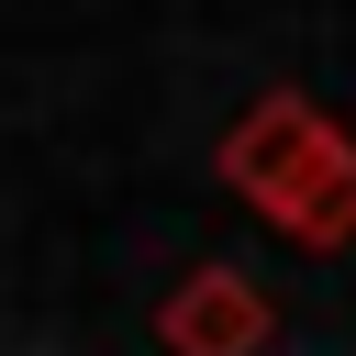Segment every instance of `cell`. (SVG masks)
Returning <instances> with one entry per match:
<instances>
[{
  "mask_svg": "<svg viewBox=\"0 0 356 356\" xmlns=\"http://www.w3.org/2000/svg\"><path fill=\"white\" fill-rule=\"evenodd\" d=\"M156 345H167V356H267V345H278V300H267L245 267L200 256V267L156 300Z\"/></svg>",
  "mask_w": 356,
  "mask_h": 356,
  "instance_id": "7a4b0ae2",
  "label": "cell"
},
{
  "mask_svg": "<svg viewBox=\"0 0 356 356\" xmlns=\"http://www.w3.org/2000/svg\"><path fill=\"white\" fill-rule=\"evenodd\" d=\"M211 178H222L267 234H289V245H312V256L356 245V134H345L312 89H256V100L222 122Z\"/></svg>",
  "mask_w": 356,
  "mask_h": 356,
  "instance_id": "6da1fadb",
  "label": "cell"
}]
</instances>
